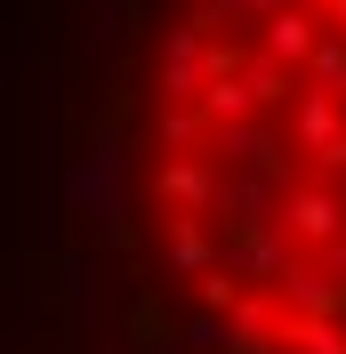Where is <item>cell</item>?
I'll return each instance as SVG.
<instances>
[{
	"label": "cell",
	"instance_id": "cell-1",
	"mask_svg": "<svg viewBox=\"0 0 346 354\" xmlns=\"http://www.w3.org/2000/svg\"><path fill=\"white\" fill-rule=\"evenodd\" d=\"M129 201H137V161H129V129H121V105L97 121V137H89L81 153L65 161V209L73 218H89V234L105 250H137L129 234Z\"/></svg>",
	"mask_w": 346,
	"mask_h": 354
},
{
	"label": "cell",
	"instance_id": "cell-2",
	"mask_svg": "<svg viewBox=\"0 0 346 354\" xmlns=\"http://www.w3.org/2000/svg\"><path fill=\"white\" fill-rule=\"evenodd\" d=\"M226 65H242V57L217 48L194 17H177L170 32H161V48H153V97H201V81L226 73Z\"/></svg>",
	"mask_w": 346,
	"mask_h": 354
},
{
	"label": "cell",
	"instance_id": "cell-3",
	"mask_svg": "<svg viewBox=\"0 0 346 354\" xmlns=\"http://www.w3.org/2000/svg\"><path fill=\"white\" fill-rule=\"evenodd\" d=\"M290 145H298L314 169H346V105H338V88H298V105H290Z\"/></svg>",
	"mask_w": 346,
	"mask_h": 354
},
{
	"label": "cell",
	"instance_id": "cell-4",
	"mask_svg": "<svg viewBox=\"0 0 346 354\" xmlns=\"http://www.w3.org/2000/svg\"><path fill=\"white\" fill-rule=\"evenodd\" d=\"M282 225H290L306 250H314V242H330V234H346V185H338V169L282 185Z\"/></svg>",
	"mask_w": 346,
	"mask_h": 354
},
{
	"label": "cell",
	"instance_id": "cell-5",
	"mask_svg": "<svg viewBox=\"0 0 346 354\" xmlns=\"http://www.w3.org/2000/svg\"><path fill=\"white\" fill-rule=\"evenodd\" d=\"M298 258V234L282 218H266V225H234V242H226V274L234 282H250V290H274V274Z\"/></svg>",
	"mask_w": 346,
	"mask_h": 354
},
{
	"label": "cell",
	"instance_id": "cell-6",
	"mask_svg": "<svg viewBox=\"0 0 346 354\" xmlns=\"http://www.w3.org/2000/svg\"><path fill=\"white\" fill-rule=\"evenodd\" d=\"M153 201H161L170 218H217V169L201 153H161V169H153Z\"/></svg>",
	"mask_w": 346,
	"mask_h": 354
},
{
	"label": "cell",
	"instance_id": "cell-7",
	"mask_svg": "<svg viewBox=\"0 0 346 354\" xmlns=\"http://www.w3.org/2000/svg\"><path fill=\"white\" fill-rule=\"evenodd\" d=\"M274 298H282L290 314H346V282L330 274L322 258H290V266L274 274Z\"/></svg>",
	"mask_w": 346,
	"mask_h": 354
},
{
	"label": "cell",
	"instance_id": "cell-8",
	"mask_svg": "<svg viewBox=\"0 0 346 354\" xmlns=\"http://www.w3.org/2000/svg\"><path fill=\"white\" fill-rule=\"evenodd\" d=\"M282 209V177L266 169H234V177H217V225L234 234V225H266Z\"/></svg>",
	"mask_w": 346,
	"mask_h": 354
},
{
	"label": "cell",
	"instance_id": "cell-9",
	"mask_svg": "<svg viewBox=\"0 0 346 354\" xmlns=\"http://www.w3.org/2000/svg\"><path fill=\"white\" fill-rule=\"evenodd\" d=\"M314 32H322V17H314L306 0H274V8L258 17V48L274 57V65H290V73L306 65V48H314Z\"/></svg>",
	"mask_w": 346,
	"mask_h": 354
},
{
	"label": "cell",
	"instance_id": "cell-10",
	"mask_svg": "<svg viewBox=\"0 0 346 354\" xmlns=\"http://www.w3.org/2000/svg\"><path fill=\"white\" fill-rule=\"evenodd\" d=\"M210 266H226V242L201 218H170V282H201Z\"/></svg>",
	"mask_w": 346,
	"mask_h": 354
},
{
	"label": "cell",
	"instance_id": "cell-11",
	"mask_svg": "<svg viewBox=\"0 0 346 354\" xmlns=\"http://www.w3.org/2000/svg\"><path fill=\"white\" fill-rule=\"evenodd\" d=\"M153 145H161V153H201V145H210V113H201V97H161V113H153Z\"/></svg>",
	"mask_w": 346,
	"mask_h": 354
},
{
	"label": "cell",
	"instance_id": "cell-12",
	"mask_svg": "<svg viewBox=\"0 0 346 354\" xmlns=\"http://www.w3.org/2000/svg\"><path fill=\"white\" fill-rule=\"evenodd\" d=\"M274 338L290 354H346V322H338V314H290Z\"/></svg>",
	"mask_w": 346,
	"mask_h": 354
},
{
	"label": "cell",
	"instance_id": "cell-13",
	"mask_svg": "<svg viewBox=\"0 0 346 354\" xmlns=\"http://www.w3.org/2000/svg\"><path fill=\"white\" fill-rule=\"evenodd\" d=\"M129 346L137 354H185V346H177V322L161 314V298H145V306L129 314Z\"/></svg>",
	"mask_w": 346,
	"mask_h": 354
},
{
	"label": "cell",
	"instance_id": "cell-14",
	"mask_svg": "<svg viewBox=\"0 0 346 354\" xmlns=\"http://www.w3.org/2000/svg\"><path fill=\"white\" fill-rule=\"evenodd\" d=\"M306 81L314 88H346V32H314V48H306Z\"/></svg>",
	"mask_w": 346,
	"mask_h": 354
},
{
	"label": "cell",
	"instance_id": "cell-15",
	"mask_svg": "<svg viewBox=\"0 0 346 354\" xmlns=\"http://www.w3.org/2000/svg\"><path fill=\"white\" fill-rule=\"evenodd\" d=\"M177 346L185 354H226V306H194L177 322Z\"/></svg>",
	"mask_w": 346,
	"mask_h": 354
},
{
	"label": "cell",
	"instance_id": "cell-16",
	"mask_svg": "<svg viewBox=\"0 0 346 354\" xmlns=\"http://www.w3.org/2000/svg\"><path fill=\"white\" fill-rule=\"evenodd\" d=\"M314 17H330V32H346V0H306Z\"/></svg>",
	"mask_w": 346,
	"mask_h": 354
},
{
	"label": "cell",
	"instance_id": "cell-17",
	"mask_svg": "<svg viewBox=\"0 0 346 354\" xmlns=\"http://www.w3.org/2000/svg\"><path fill=\"white\" fill-rule=\"evenodd\" d=\"M338 105H346V88H338Z\"/></svg>",
	"mask_w": 346,
	"mask_h": 354
},
{
	"label": "cell",
	"instance_id": "cell-18",
	"mask_svg": "<svg viewBox=\"0 0 346 354\" xmlns=\"http://www.w3.org/2000/svg\"><path fill=\"white\" fill-rule=\"evenodd\" d=\"M338 177H346V169H338Z\"/></svg>",
	"mask_w": 346,
	"mask_h": 354
}]
</instances>
